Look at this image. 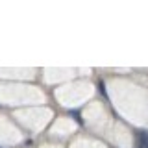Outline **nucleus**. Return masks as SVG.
<instances>
[{"label":"nucleus","mask_w":148,"mask_h":148,"mask_svg":"<svg viewBox=\"0 0 148 148\" xmlns=\"http://www.w3.org/2000/svg\"><path fill=\"white\" fill-rule=\"evenodd\" d=\"M137 139H139V148H148V132L146 130H141L137 133Z\"/></svg>","instance_id":"f257e3e1"},{"label":"nucleus","mask_w":148,"mask_h":148,"mask_svg":"<svg viewBox=\"0 0 148 148\" xmlns=\"http://www.w3.org/2000/svg\"><path fill=\"white\" fill-rule=\"evenodd\" d=\"M98 87H100V92H102V95H104V96H106V83H104V82H102V80L98 82Z\"/></svg>","instance_id":"f03ea898"},{"label":"nucleus","mask_w":148,"mask_h":148,"mask_svg":"<svg viewBox=\"0 0 148 148\" xmlns=\"http://www.w3.org/2000/svg\"><path fill=\"white\" fill-rule=\"evenodd\" d=\"M71 115H72V117L76 119V120H78L80 124H82V119H80V113H78V111H74V109H72V111H71Z\"/></svg>","instance_id":"7ed1b4c3"}]
</instances>
